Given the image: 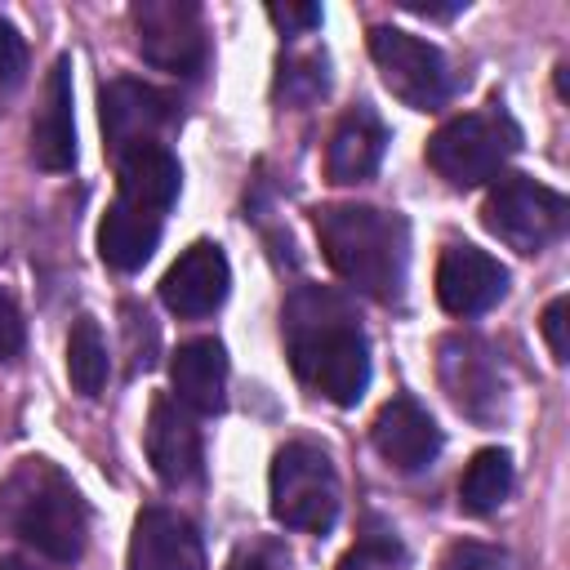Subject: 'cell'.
<instances>
[{
  "mask_svg": "<svg viewBox=\"0 0 570 570\" xmlns=\"http://www.w3.org/2000/svg\"><path fill=\"white\" fill-rule=\"evenodd\" d=\"M281 338L303 387L334 405H356L370 387V338L347 294L298 285L281 307Z\"/></svg>",
  "mask_w": 570,
  "mask_h": 570,
  "instance_id": "obj_1",
  "label": "cell"
},
{
  "mask_svg": "<svg viewBox=\"0 0 570 570\" xmlns=\"http://www.w3.org/2000/svg\"><path fill=\"white\" fill-rule=\"evenodd\" d=\"M316 236L343 285L379 303H401L410 267V223L379 205H321Z\"/></svg>",
  "mask_w": 570,
  "mask_h": 570,
  "instance_id": "obj_2",
  "label": "cell"
},
{
  "mask_svg": "<svg viewBox=\"0 0 570 570\" xmlns=\"http://www.w3.org/2000/svg\"><path fill=\"white\" fill-rule=\"evenodd\" d=\"M178 187L183 169L169 147H142L116 160V200L98 223V254L111 272H138L151 258Z\"/></svg>",
  "mask_w": 570,
  "mask_h": 570,
  "instance_id": "obj_3",
  "label": "cell"
},
{
  "mask_svg": "<svg viewBox=\"0 0 570 570\" xmlns=\"http://www.w3.org/2000/svg\"><path fill=\"white\" fill-rule=\"evenodd\" d=\"M0 530L49 561H76L89 539V503L49 459H22L0 481Z\"/></svg>",
  "mask_w": 570,
  "mask_h": 570,
  "instance_id": "obj_4",
  "label": "cell"
},
{
  "mask_svg": "<svg viewBox=\"0 0 570 570\" xmlns=\"http://www.w3.org/2000/svg\"><path fill=\"white\" fill-rule=\"evenodd\" d=\"M338 472L316 441H285L272 459V517L285 530L330 534L338 521Z\"/></svg>",
  "mask_w": 570,
  "mask_h": 570,
  "instance_id": "obj_5",
  "label": "cell"
},
{
  "mask_svg": "<svg viewBox=\"0 0 570 570\" xmlns=\"http://www.w3.org/2000/svg\"><path fill=\"white\" fill-rule=\"evenodd\" d=\"M517 147H521V129L494 102L490 111H463V116L445 120L428 138V165L450 187H476L485 178H499Z\"/></svg>",
  "mask_w": 570,
  "mask_h": 570,
  "instance_id": "obj_6",
  "label": "cell"
},
{
  "mask_svg": "<svg viewBox=\"0 0 570 570\" xmlns=\"http://www.w3.org/2000/svg\"><path fill=\"white\" fill-rule=\"evenodd\" d=\"M481 223L508 249L539 254V249H548L552 240L566 236L570 205H566L561 191L534 183L530 174H499L485 205H481Z\"/></svg>",
  "mask_w": 570,
  "mask_h": 570,
  "instance_id": "obj_7",
  "label": "cell"
},
{
  "mask_svg": "<svg viewBox=\"0 0 570 570\" xmlns=\"http://www.w3.org/2000/svg\"><path fill=\"white\" fill-rule=\"evenodd\" d=\"M370 58H374L383 85L414 111H436L454 94V71H450L445 53L423 36H410L401 27H374Z\"/></svg>",
  "mask_w": 570,
  "mask_h": 570,
  "instance_id": "obj_8",
  "label": "cell"
},
{
  "mask_svg": "<svg viewBox=\"0 0 570 570\" xmlns=\"http://www.w3.org/2000/svg\"><path fill=\"white\" fill-rule=\"evenodd\" d=\"M102 134L111 160L142 151V147H165V138L178 129L183 111L169 89H156L134 76H116L102 85Z\"/></svg>",
  "mask_w": 570,
  "mask_h": 570,
  "instance_id": "obj_9",
  "label": "cell"
},
{
  "mask_svg": "<svg viewBox=\"0 0 570 570\" xmlns=\"http://www.w3.org/2000/svg\"><path fill=\"white\" fill-rule=\"evenodd\" d=\"M134 22V45L138 53L174 76H200L205 58H209V40H205V18L200 4L191 0H138L129 9Z\"/></svg>",
  "mask_w": 570,
  "mask_h": 570,
  "instance_id": "obj_10",
  "label": "cell"
},
{
  "mask_svg": "<svg viewBox=\"0 0 570 570\" xmlns=\"http://www.w3.org/2000/svg\"><path fill=\"white\" fill-rule=\"evenodd\" d=\"M436 374L441 387L450 392V401L476 419V423H494L508 405V383L499 370V356L490 352L485 338L476 334H445L436 347Z\"/></svg>",
  "mask_w": 570,
  "mask_h": 570,
  "instance_id": "obj_11",
  "label": "cell"
},
{
  "mask_svg": "<svg viewBox=\"0 0 570 570\" xmlns=\"http://www.w3.org/2000/svg\"><path fill=\"white\" fill-rule=\"evenodd\" d=\"M503 294H508V267L494 254H485L468 240H454V245L441 249V258H436V303L450 316H481Z\"/></svg>",
  "mask_w": 570,
  "mask_h": 570,
  "instance_id": "obj_12",
  "label": "cell"
},
{
  "mask_svg": "<svg viewBox=\"0 0 570 570\" xmlns=\"http://www.w3.org/2000/svg\"><path fill=\"white\" fill-rule=\"evenodd\" d=\"M142 450H147L151 472L169 490H183V485L200 481L205 441H200V428H196L191 410H183L178 401H169V396H156L151 401L147 428H142Z\"/></svg>",
  "mask_w": 570,
  "mask_h": 570,
  "instance_id": "obj_13",
  "label": "cell"
},
{
  "mask_svg": "<svg viewBox=\"0 0 570 570\" xmlns=\"http://www.w3.org/2000/svg\"><path fill=\"white\" fill-rule=\"evenodd\" d=\"M227 285H232V267H227V254L223 245L214 240H196L187 245L174 267L160 276V303L174 312V316H209L214 307H223L227 298Z\"/></svg>",
  "mask_w": 570,
  "mask_h": 570,
  "instance_id": "obj_14",
  "label": "cell"
},
{
  "mask_svg": "<svg viewBox=\"0 0 570 570\" xmlns=\"http://www.w3.org/2000/svg\"><path fill=\"white\" fill-rule=\"evenodd\" d=\"M370 441L374 454L392 468V472H423L428 463H436L441 454V428L436 419L414 401V396H392L374 423H370Z\"/></svg>",
  "mask_w": 570,
  "mask_h": 570,
  "instance_id": "obj_15",
  "label": "cell"
},
{
  "mask_svg": "<svg viewBox=\"0 0 570 570\" xmlns=\"http://www.w3.org/2000/svg\"><path fill=\"white\" fill-rule=\"evenodd\" d=\"M129 570H205V543L183 512L151 503L134 521Z\"/></svg>",
  "mask_w": 570,
  "mask_h": 570,
  "instance_id": "obj_16",
  "label": "cell"
},
{
  "mask_svg": "<svg viewBox=\"0 0 570 570\" xmlns=\"http://www.w3.org/2000/svg\"><path fill=\"white\" fill-rule=\"evenodd\" d=\"M31 160L49 174L76 165V120H71V58H58L45 76L40 111L31 120Z\"/></svg>",
  "mask_w": 570,
  "mask_h": 570,
  "instance_id": "obj_17",
  "label": "cell"
},
{
  "mask_svg": "<svg viewBox=\"0 0 570 570\" xmlns=\"http://www.w3.org/2000/svg\"><path fill=\"white\" fill-rule=\"evenodd\" d=\"M387 151V125L379 120V111L370 102H356L343 111V120L334 125L330 134V147H325V174L330 183H365L379 160Z\"/></svg>",
  "mask_w": 570,
  "mask_h": 570,
  "instance_id": "obj_18",
  "label": "cell"
},
{
  "mask_svg": "<svg viewBox=\"0 0 570 570\" xmlns=\"http://www.w3.org/2000/svg\"><path fill=\"white\" fill-rule=\"evenodd\" d=\"M169 383L183 410L218 414L227 405V352L218 338H191L169 361Z\"/></svg>",
  "mask_w": 570,
  "mask_h": 570,
  "instance_id": "obj_19",
  "label": "cell"
},
{
  "mask_svg": "<svg viewBox=\"0 0 570 570\" xmlns=\"http://www.w3.org/2000/svg\"><path fill=\"white\" fill-rule=\"evenodd\" d=\"M508 494H512V454L499 445L476 450L459 476V508L468 517H490L494 508H503Z\"/></svg>",
  "mask_w": 570,
  "mask_h": 570,
  "instance_id": "obj_20",
  "label": "cell"
},
{
  "mask_svg": "<svg viewBox=\"0 0 570 570\" xmlns=\"http://www.w3.org/2000/svg\"><path fill=\"white\" fill-rule=\"evenodd\" d=\"M107 338L98 330L94 316H76L71 321V334H67V379L80 396H98L102 383H107Z\"/></svg>",
  "mask_w": 570,
  "mask_h": 570,
  "instance_id": "obj_21",
  "label": "cell"
},
{
  "mask_svg": "<svg viewBox=\"0 0 570 570\" xmlns=\"http://www.w3.org/2000/svg\"><path fill=\"white\" fill-rule=\"evenodd\" d=\"M338 570H410V561H405L401 539H396L392 530H379V534H361V539L343 552Z\"/></svg>",
  "mask_w": 570,
  "mask_h": 570,
  "instance_id": "obj_22",
  "label": "cell"
},
{
  "mask_svg": "<svg viewBox=\"0 0 570 570\" xmlns=\"http://www.w3.org/2000/svg\"><path fill=\"white\" fill-rule=\"evenodd\" d=\"M436 570H508V557L494 543H476V539H459L441 552Z\"/></svg>",
  "mask_w": 570,
  "mask_h": 570,
  "instance_id": "obj_23",
  "label": "cell"
},
{
  "mask_svg": "<svg viewBox=\"0 0 570 570\" xmlns=\"http://www.w3.org/2000/svg\"><path fill=\"white\" fill-rule=\"evenodd\" d=\"M27 76V40L22 31L0 13V85H18Z\"/></svg>",
  "mask_w": 570,
  "mask_h": 570,
  "instance_id": "obj_24",
  "label": "cell"
},
{
  "mask_svg": "<svg viewBox=\"0 0 570 570\" xmlns=\"http://www.w3.org/2000/svg\"><path fill=\"white\" fill-rule=\"evenodd\" d=\"M223 570H289V561L276 543H249V548L232 552V561Z\"/></svg>",
  "mask_w": 570,
  "mask_h": 570,
  "instance_id": "obj_25",
  "label": "cell"
},
{
  "mask_svg": "<svg viewBox=\"0 0 570 570\" xmlns=\"http://www.w3.org/2000/svg\"><path fill=\"white\" fill-rule=\"evenodd\" d=\"M22 338H27L22 312H18V303L0 289V361H13V356L22 352Z\"/></svg>",
  "mask_w": 570,
  "mask_h": 570,
  "instance_id": "obj_26",
  "label": "cell"
},
{
  "mask_svg": "<svg viewBox=\"0 0 570 570\" xmlns=\"http://www.w3.org/2000/svg\"><path fill=\"white\" fill-rule=\"evenodd\" d=\"M566 307H570L566 294H557V298L543 307V338H548V352H552L557 365L566 361Z\"/></svg>",
  "mask_w": 570,
  "mask_h": 570,
  "instance_id": "obj_27",
  "label": "cell"
},
{
  "mask_svg": "<svg viewBox=\"0 0 570 570\" xmlns=\"http://www.w3.org/2000/svg\"><path fill=\"white\" fill-rule=\"evenodd\" d=\"M267 18L281 31H312L321 22V4H267Z\"/></svg>",
  "mask_w": 570,
  "mask_h": 570,
  "instance_id": "obj_28",
  "label": "cell"
},
{
  "mask_svg": "<svg viewBox=\"0 0 570 570\" xmlns=\"http://www.w3.org/2000/svg\"><path fill=\"white\" fill-rule=\"evenodd\" d=\"M405 9H410V13H423V18H454V13H463L468 4H463V0H450V4H432V0L419 4V0H405Z\"/></svg>",
  "mask_w": 570,
  "mask_h": 570,
  "instance_id": "obj_29",
  "label": "cell"
},
{
  "mask_svg": "<svg viewBox=\"0 0 570 570\" xmlns=\"http://www.w3.org/2000/svg\"><path fill=\"white\" fill-rule=\"evenodd\" d=\"M0 570H36V561H27V557H0Z\"/></svg>",
  "mask_w": 570,
  "mask_h": 570,
  "instance_id": "obj_30",
  "label": "cell"
}]
</instances>
